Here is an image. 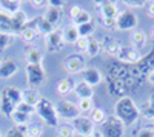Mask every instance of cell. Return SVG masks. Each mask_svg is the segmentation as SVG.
<instances>
[{"mask_svg": "<svg viewBox=\"0 0 154 137\" xmlns=\"http://www.w3.org/2000/svg\"><path fill=\"white\" fill-rule=\"evenodd\" d=\"M154 69V49H151L149 54L143 56L142 60L137 62L136 65L128 66V77L123 80L126 91H134L142 86V83L146 80V76Z\"/></svg>", "mask_w": 154, "mask_h": 137, "instance_id": "cell-1", "label": "cell"}, {"mask_svg": "<svg viewBox=\"0 0 154 137\" xmlns=\"http://www.w3.org/2000/svg\"><path fill=\"white\" fill-rule=\"evenodd\" d=\"M114 116L117 117L125 126H131L139 120L140 109L137 108L136 102L131 97L123 96V97L117 99V102L114 105Z\"/></svg>", "mask_w": 154, "mask_h": 137, "instance_id": "cell-2", "label": "cell"}, {"mask_svg": "<svg viewBox=\"0 0 154 137\" xmlns=\"http://www.w3.org/2000/svg\"><path fill=\"white\" fill-rule=\"evenodd\" d=\"M96 5L100 14V23L106 29H116V19L120 12L117 3L111 2V0H103V2H97Z\"/></svg>", "mask_w": 154, "mask_h": 137, "instance_id": "cell-3", "label": "cell"}, {"mask_svg": "<svg viewBox=\"0 0 154 137\" xmlns=\"http://www.w3.org/2000/svg\"><path fill=\"white\" fill-rule=\"evenodd\" d=\"M35 113L45 122V125H48V126H57L59 125V116H57L56 106L51 103L49 99L40 97L38 103L35 105Z\"/></svg>", "mask_w": 154, "mask_h": 137, "instance_id": "cell-4", "label": "cell"}, {"mask_svg": "<svg viewBox=\"0 0 154 137\" xmlns=\"http://www.w3.org/2000/svg\"><path fill=\"white\" fill-rule=\"evenodd\" d=\"M125 134V125L116 117L108 116L106 120L102 123V135L103 137H123Z\"/></svg>", "mask_w": 154, "mask_h": 137, "instance_id": "cell-5", "label": "cell"}, {"mask_svg": "<svg viewBox=\"0 0 154 137\" xmlns=\"http://www.w3.org/2000/svg\"><path fill=\"white\" fill-rule=\"evenodd\" d=\"M25 72H26V82L31 90L42 86L46 80V72L42 65H26Z\"/></svg>", "mask_w": 154, "mask_h": 137, "instance_id": "cell-6", "label": "cell"}, {"mask_svg": "<svg viewBox=\"0 0 154 137\" xmlns=\"http://www.w3.org/2000/svg\"><path fill=\"white\" fill-rule=\"evenodd\" d=\"M56 111H57L59 117H63L66 120H74V119L82 116V113L79 111V108H77V103L68 100V99H60L57 102Z\"/></svg>", "mask_w": 154, "mask_h": 137, "instance_id": "cell-7", "label": "cell"}, {"mask_svg": "<svg viewBox=\"0 0 154 137\" xmlns=\"http://www.w3.org/2000/svg\"><path fill=\"white\" fill-rule=\"evenodd\" d=\"M137 23H139L137 16L133 11L125 9V11H120L117 19H116V29L117 31H131V29L137 28Z\"/></svg>", "mask_w": 154, "mask_h": 137, "instance_id": "cell-8", "label": "cell"}, {"mask_svg": "<svg viewBox=\"0 0 154 137\" xmlns=\"http://www.w3.org/2000/svg\"><path fill=\"white\" fill-rule=\"evenodd\" d=\"M71 125L74 128V131L80 135H93L96 132V125L93 123V120L86 117V116H80L71 122Z\"/></svg>", "mask_w": 154, "mask_h": 137, "instance_id": "cell-9", "label": "cell"}, {"mask_svg": "<svg viewBox=\"0 0 154 137\" xmlns=\"http://www.w3.org/2000/svg\"><path fill=\"white\" fill-rule=\"evenodd\" d=\"M86 68V62L80 54H71L63 60V69L68 74H79Z\"/></svg>", "mask_w": 154, "mask_h": 137, "instance_id": "cell-10", "label": "cell"}, {"mask_svg": "<svg viewBox=\"0 0 154 137\" xmlns=\"http://www.w3.org/2000/svg\"><path fill=\"white\" fill-rule=\"evenodd\" d=\"M142 54H140V51H137V49H134L133 46H122V51L119 53L117 56V62H120V63L123 65H128V66H131V65H136L137 62L142 60Z\"/></svg>", "mask_w": 154, "mask_h": 137, "instance_id": "cell-11", "label": "cell"}, {"mask_svg": "<svg viewBox=\"0 0 154 137\" xmlns=\"http://www.w3.org/2000/svg\"><path fill=\"white\" fill-rule=\"evenodd\" d=\"M63 45H65V42H63V34L59 29H54L49 35L45 37V46H46V51L48 53L59 51V49L63 48Z\"/></svg>", "mask_w": 154, "mask_h": 137, "instance_id": "cell-12", "label": "cell"}, {"mask_svg": "<svg viewBox=\"0 0 154 137\" xmlns=\"http://www.w3.org/2000/svg\"><path fill=\"white\" fill-rule=\"evenodd\" d=\"M100 46H102V49L105 51V54H108V56L112 57V59H117L119 53L122 51L120 42L116 40V39H112V37H109V35H105V37H103V43H100Z\"/></svg>", "mask_w": 154, "mask_h": 137, "instance_id": "cell-13", "label": "cell"}, {"mask_svg": "<svg viewBox=\"0 0 154 137\" xmlns=\"http://www.w3.org/2000/svg\"><path fill=\"white\" fill-rule=\"evenodd\" d=\"M108 76L112 79H117V80H125L128 77V65H123L120 62L114 60L108 65Z\"/></svg>", "mask_w": 154, "mask_h": 137, "instance_id": "cell-14", "label": "cell"}, {"mask_svg": "<svg viewBox=\"0 0 154 137\" xmlns=\"http://www.w3.org/2000/svg\"><path fill=\"white\" fill-rule=\"evenodd\" d=\"M19 66L17 63L12 59H5V60H0V79L5 80V79H11L14 74H17Z\"/></svg>", "mask_w": 154, "mask_h": 137, "instance_id": "cell-15", "label": "cell"}, {"mask_svg": "<svg viewBox=\"0 0 154 137\" xmlns=\"http://www.w3.org/2000/svg\"><path fill=\"white\" fill-rule=\"evenodd\" d=\"M106 90L109 93V96L112 97H123V94L126 93L125 90V83L122 80H117V79H112L109 76H106Z\"/></svg>", "mask_w": 154, "mask_h": 137, "instance_id": "cell-16", "label": "cell"}, {"mask_svg": "<svg viewBox=\"0 0 154 137\" xmlns=\"http://www.w3.org/2000/svg\"><path fill=\"white\" fill-rule=\"evenodd\" d=\"M80 74H82V80L85 83H88L89 86H93V88L96 85H99L102 82V79H103L102 77V72L97 68H85Z\"/></svg>", "mask_w": 154, "mask_h": 137, "instance_id": "cell-17", "label": "cell"}, {"mask_svg": "<svg viewBox=\"0 0 154 137\" xmlns=\"http://www.w3.org/2000/svg\"><path fill=\"white\" fill-rule=\"evenodd\" d=\"M29 22H31L32 26L35 28L37 34L40 32V34H43L45 37H46V35H49L51 32L54 31V26H53V25H51L49 22H46L43 16H38V17H35L34 20H29Z\"/></svg>", "mask_w": 154, "mask_h": 137, "instance_id": "cell-18", "label": "cell"}, {"mask_svg": "<svg viewBox=\"0 0 154 137\" xmlns=\"http://www.w3.org/2000/svg\"><path fill=\"white\" fill-rule=\"evenodd\" d=\"M0 32L2 34H8V35H14V34H19L12 25V20H11V16L5 14L3 11H0Z\"/></svg>", "mask_w": 154, "mask_h": 137, "instance_id": "cell-19", "label": "cell"}, {"mask_svg": "<svg viewBox=\"0 0 154 137\" xmlns=\"http://www.w3.org/2000/svg\"><path fill=\"white\" fill-rule=\"evenodd\" d=\"M74 93L79 99H93L94 96V88L93 86H89L88 83H85L83 80L77 82L74 85Z\"/></svg>", "mask_w": 154, "mask_h": 137, "instance_id": "cell-20", "label": "cell"}, {"mask_svg": "<svg viewBox=\"0 0 154 137\" xmlns=\"http://www.w3.org/2000/svg\"><path fill=\"white\" fill-rule=\"evenodd\" d=\"M11 20H12V25H14V28H16V31H17L19 34H20V31L29 23V19H28V16H26V12L22 11V9H19L16 14H12V16H11Z\"/></svg>", "mask_w": 154, "mask_h": 137, "instance_id": "cell-21", "label": "cell"}, {"mask_svg": "<svg viewBox=\"0 0 154 137\" xmlns=\"http://www.w3.org/2000/svg\"><path fill=\"white\" fill-rule=\"evenodd\" d=\"M25 60H26L28 65H42L43 54L38 48H29L25 53Z\"/></svg>", "mask_w": 154, "mask_h": 137, "instance_id": "cell-22", "label": "cell"}, {"mask_svg": "<svg viewBox=\"0 0 154 137\" xmlns=\"http://www.w3.org/2000/svg\"><path fill=\"white\" fill-rule=\"evenodd\" d=\"M146 42H148V35H146L145 31H142V29H134L133 31V34H131V43H133L134 49L139 51L140 48H143L146 45Z\"/></svg>", "mask_w": 154, "mask_h": 137, "instance_id": "cell-23", "label": "cell"}, {"mask_svg": "<svg viewBox=\"0 0 154 137\" xmlns=\"http://www.w3.org/2000/svg\"><path fill=\"white\" fill-rule=\"evenodd\" d=\"M2 93H3L16 106L23 102V91H20L19 88H16V86H6Z\"/></svg>", "mask_w": 154, "mask_h": 137, "instance_id": "cell-24", "label": "cell"}, {"mask_svg": "<svg viewBox=\"0 0 154 137\" xmlns=\"http://www.w3.org/2000/svg\"><path fill=\"white\" fill-rule=\"evenodd\" d=\"M45 20L46 22H49L53 26H56V25L60 22V19H62V9L60 8H56V6H49L48 5V8H46V12H45Z\"/></svg>", "mask_w": 154, "mask_h": 137, "instance_id": "cell-25", "label": "cell"}, {"mask_svg": "<svg viewBox=\"0 0 154 137\" xmlns=\"http://www.w3.org/2000/svg\"><path fill=\"white\" fill-rule=\"evenodd\" d=\"M19 9H20L19 0H2V2H0V11H3L8 16L16 14Z\"/></svg>", "mask_w": 154, "mask_h": 137, "instance_id": "cell-26", "label": "cell"}, {"mask_svg": "<svg viewBox=\"0 0 154 137\" xmlns=\"http://www.w3.org/2000/svg\"><path fill=\"white\" fill-rule=\"evenodd\" d=\"M74 85L75 83L71 79H62L56 85V93L60 94V96H66V94H69V93L74 91Z\"/></svg>", "mask_w": 154, "mask_h": 137, "instance_id": "cell-27", "label": "cell"}, {"mask_svg": "<svg viewBox=\"0 0 154 137\" xmlns=\"http://www.w3.org/2000/svg\"><path fill=\"white\" fill-rule=\"evenodd\" d=\"M0 111H2V114L6 116V117H11V114L16 111V105L12 103L3 93L0 96Z\"/></svg>", "mask_w": 154, "mask_h": 137, "instance_id": "cell-28", "label": "cell"}, {"mask_svg": "<svg viewBox=\"0 0 154 137\" xmlns=\"http://www.w3.org/2000/svg\"><path fill=\"white\" fill-rule=\"evenodd\" d=\"M63 34V42L65 43H75L77 40H79V32H77V28L74 26V25H68V26L62 31Z\"/></svg>", "mask_w": 154, "mask_h": 137, "instance_id": "cell-29", "label": "cell"}, {"mask_svg": "<svg viewBox=\"0 0 154 137\" xmlns=\"http://www.w3.org/2000/svg\"><path fill=\"white\" fill-rule=\"evenodd\" d=\"M29 117H31V116L23 114V113H20V111H17V109L11 114L12 122H14L16 126H19V128H26V126L29 125Z\"/></svg>", "mask_w": 154, "mask_h": 137, "instance_id": "cell-30", "label": "cell"}, {"mask_svg": "<svg viewBox=\"0 0 154 137\" xmlns=\"http://www.w3.org/2000/svg\"><path fill=\"white\" fill-rule=\"evenodd\" d=\"M102 51V46H100V42L94 37H89L88 39V48H86V56L88 57H97Z\"/></svg>", "mask_w": 154, "mask_h": 137, "instance_id": "cell-31", "label": "cell"}, {"mask_svg": "<svg viewBox=\"0 0 154 137\" xmlns=\"http://www.w3.org/2000/svg\"><path fill=\"white\" fill-rule=\"evenodd\" d=\"M38 100H40V96H38V93H37L35 90L28 88V90L23 91V102L28 103L29 106L35 108V105L38 103Z\"/></svg>", "mask_w": 154, "mask_h": 137, "instance_id": "cell-32", "label": "cell"}, {"mask_svg": "<svg viewBox=\"0 0 154 137\" xmlns=\"http://www.w3.org/2000/svg\"><path fill=\"white\" fill-rule=\"evenodd\" d=\"M20 37H22V40L23 42H26V43H31L34 39H35V35H37V31H35V28L31 25V22L25 26L22 31H20V34H19Z\"/></svg>", "mask_w": 154, "mask_h": 137, "instance_id": "cell-33", "label": "cell"}, {"mask_svg": "<svg viewBox=\"0 0 154 137\" xmlns=\"http://www.w3.org/2000/svg\"><path fill=\"white\" fill-rule=\"evenodd\" d=\"M106 117H108V114L102 108H93L91 116H89V119L93 120L94 125H102V123L106 120Z\"/></svg>", "mask_w": 154, "mask_h": 137, "instance_id": "cell-34", "label": "cell"}, {"mask_svg": "<svg viewBox=\"0 0 154 137\" xmlns=\"http://www.w3.org/2000/svg\"><path fill=\"white\" fill-rule=\"evenodd\" d=\"M25 134H26V137H42L43 126L37 125V123H29V125L25 128Z\"/></svg>", "mask_w": 154, "mask_h": 137, "instance_id": "cell-35", "label": "cell"}, {"mask_svg": "<svg viewBox=\"0 0 154 137\" xmlns=\"http://www.w3.org/2000/svg\"><path fill=\"white\" fill-rule=\"evenodd\" d=\"M77 28V32H79V37H85V39H89L94 32V23L89 22V23H85V25H80V26H75Z\"/></svg>", "mask_w": 154, "mask_h": 137, "instance_id": "cell-36", "label": "cell"}, {"mask_svg": "<svg viewBox=\"0 0 154 137\" xmlns=\"http://www.w3.org/2000/svg\"><path fill=\"white\" fill-rule=\"evenodd\" d=\"M75 131L71 123H62L57 126V137H74Z\"/></svg>", "mask_w": 154, "mask_h": 137, "instance_id": "cell-37", "label": "cell"}, {"mask_svg": "<svg viewBox=\"0 0 154 137\" xmlns=\"http://www.w3.org/2000/svg\"><path fill=\"white\" fill-rule=\"evenodd\" d=\"M77 108L80 113H91L93 111V99H79Z\"/></svg>", "mask_w": 154, "mask_h": 137, "instance_id": "cell-38", "label": "cell"}, {"mask_svg": "<svg viewBox=\"0 0 154 137\" xmlns=\"http://www.w3.org/2000/svg\"><path fill=\"white\" fill-rule=\"evenodd\" d=\"M89 22H93V19H91V14H89L88 11H82L80 12V16L77 17V19H74L72 20V25L74 26H80V25H85V23H89Z\"/></svg>", "mask_w": 154, "mask_h": 137, "instance_id": "cell-39", "label": "cell"}, {"mask_svg": "<svg viewBox=\"0 0 154 137\" xmlns=\"http://www.w3.org/2000/svg\"><path fill=\"white\" fill-rule=\"evenodd\" d=\"M11 43H12V35H8V34H2V32H0V51L6 49Z\"/></svg>", "mask_w": 154, "mask_h": 137, "instance_id": "cell-40", "label": "cell"}, {"mask_svg": "<svg viewBox=\"0 0 154 137\" xmlns=\"http://www.w3.org/2000/svg\"><path fill=\"white\" fill-rule=\"evenodd\" d=\"M16 109H17V111H20V113H23V114H28V116H31L32 113H35V108L29 106L28 103H25V102L19 103V105L16 106Z\"/></svg>", "mask_w": 154, "mask_h": 137, "instance_id": "cell-41", "label": "cell"}, {"mask_svg": "<svg viewBox=\"0 0 154 137\" xmlns=\"http://www.w3.org/2000/svg\"><path fill=\"white\" fill-rule=\"evenodd\" d=\"M5 137H26V134H25V128L16 126V128H11V129L6 132Z\"/></svg>", "mask_w": 154, "mask_h": 137, "instance_id": "cell-42", "label": "cell"}, {"mask_svg": "<svg viewBox=\"0 0 154 137\" xmlns=\"http://www.w3.org/2000/svg\"><path fill=\"white\" fill-rule=\"evenodd\" d=\"M75 49L79 53H86V48H88V39H85V37H79V40H77L75 43Z\"/></svg>", "mask_w": 154, "mask_h": 137, "instance_id": "cell-43", "label": "cell"}, {"mask_svg": "<svg viewBox=\"0 0 154 137\" xmlns=\"http://www.w3.org/2000/svg\"><path fill=\"white\" fill-rule=\"evenodd\" d=\"M123 5H126L128 8H142L145 6L143 0H123Z\"/></svg>", "mask_w": 154, "mask_h": 137, "instance_id": "cell-44", "label": "cell"}, {"mask_svg": "<svg viewBox=\"0 0 154 137\" xmlns=\"http://www.w3.org/2000/svg\"><path fill=\"white\" fill-rule=\"evenodd\" d=\"M142 116L146 119V120H149V122H152L154 120V111L148 106V105H145L143 108H142Z\"/></svg>", "mask_w": 154, "mask_h": 137, "instance_id": "cell-45", "label": "cell"}, {"mask_svg": "<svg viewBox=\"0 0 154 137\" xmlns=\"http://www.w3.org/2000/svg\"><path fill=\"white\" fill-rule=\"evenodd\" d=\"M83 9L79 6V5H72L71 8H69V17L74 20V19H77V17H79L80 16V12H82Z\"/></svg>", "mask_w": 154, "mask_h": 137, "instance_id": "cell-46", "label": "cell"}, {"mask_svg": "<svg viewBox=\"0 0 154 137\" xmlns=\"http://www.w3.org/2000/svg\"><path fill=\"white\" fill-rule=\"evenodd\" d=\"M145 12H146V16L154 19V0H148V2H145Z\"/></svg>", "mask_w": 154, "mask_h": 137, "instance_id": "cell-47", "label": "cell"}, {"mask_svg": "<svg viewBox=\"0 0 154 137\" xmlns=\"http://www.w3.org/2000/svg\"><path fill=\"white\" fill-rule=\"evenodd\" d=\"M136 137H154V131L149 129V128H143V129H140L137 132Z\"/></svg>", "mask_w": 154, "mask_h": 137, "instance_id": "cell-48", "label": "cell"}, {"mask_svg": "<svg viewBox=\"0 0 154 137\" xmlns=\"http://www.w3.org/2000/svg\"><path fill=\"white\" fill-rule=\"evenodd\" d=\"M48 5H49V6H56V8H60V9H62L63 6L66 5V2H63V0H49Z\"/></svg>", "mask_w": 154, "mask_h": 137, "instance_id": "cell-49", "label": "cell"}, {"mask_svg": "<svg viewBox=\"0 0 154 137\" xmlns=\"http://www.w3.org/2000/svg\"><path fill=\"white\" fill-rule=\"evenodd\" d=\"M31 5L34 8H43V6L48 8V2H45V0H34V2H31Z\"/></svg>", "mask_w": 154, "mask_h": 137, "instance_id": "cell-50", "label": "cell"}, {"mask_svg": "<svg viewBox=\"0 0 154 137\" xmlns=\"http://www.w3.org/2000/svg\"><path fill=\"white\" fill-rule=\"evenodd\" d=\"M146 105H148V106H149V108H151V109L154 111V93H151V94H149V97H148V102H146Z\"/></svg>", "mask_w": 154, "mask_h": 137, "instance_id": "cell-51", "label": "cell"}, {"mask_svg": "<svg viewBox=\"0 0 154 137\" xmlns=\"http://www.w3.org/2000/svg\"><path fill=\"white\" fill-rule=\"evenodd\" d=\"M146 80H148L151 85H154V69H152V71L148 74V76H146Z\"/></svg>", "mask_w": 154, "mask_h": 137, "instance_id": "cell-52", "label": "cell"}, {"mask_svg": "<svg viewBox=\"0 0 154 137\" xmlns=\"http://www.w3.org/2000/svg\"><path fill=\"white\" fill-rule=\"evenodd\" d=\"M93 137H103V135H102V132H99V131H96V132L93 134Z\"/></svg>", "mask_w": 154, "mask_h": 137, "instance_id": "cell-53", "label": "cell"}, {"mask_svg": "<svg viewBox=\"0 0 154 137\" xmlns=\"http://www.w3.org/2000/svg\"><path fill=\"white\" fill-rule=\"evenodd\" d=\"M148 128H149V129H152V131H154V120H152V122H151V126H148Z\"/></svg>", "mask_w": 154, "mask_h": 137, "instance_id": "cell-54", "label": "cell"}, {"mask_svg": "<svg viewBox=\"0 0 154 137\" xmlns=\"http://www.w3.org/2000/svg\"><path fill=\"white\" fill-rule=\"evenodd\" d=\"M151 34H152V39H154V26L151 28Z\"/></svg>", "mask_w": 154, "mask_h": 137, "instance_id": "cell-55", "label": "cell"}, {"mask_svg": "<svg viewBox=\"0 0 154 137\" xmlns=\"http://www.w3.org/2000/svg\"><path fill=\"white\" fill-rule=\"evenodd\" d=\"M80 137H93V135H80Z\"/></svg>", "mask_w": 154, "mask_h": 137, "instance_id": "cell-56", "label": "cell"}, {"mask_svg": "<svg viewBox=\"0 0 154 137\" xmlns=\"http://www.w3.org/2000/svg\"><path fill=\"white\" fill-rule=\"evenodd\" d=\"M0 137H3V135H2V132H0Z\"/></svg>", "mask_w": 154, "mask_h": 137, "instance_id": "cell-57", "label": "cell"}]
</instances>
